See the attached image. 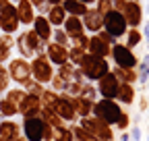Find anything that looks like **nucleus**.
I'll return each mask as SVG.
<instances>
[{
    "instance_id": "1",
    "label": "nucleus",
    "mask_w": 149,
    "mask_h": 141,
    "mask_svg": "<svg viewBox=\"0 0 149 141\" xmlns=\"http://www.w3.org/2000/svg\"><path fill=\"white\" fill-rule=\"evenodd\" d=\"M108 29H110V33H114V35H120L122 31H124V19L120 15H116V13H112L110 17H108Z\"/></svg>"
},
{
    "instance_id": "2",
    "label": "nucleus",
    "mask_w": 149,
    "mask_h": 141,
    "mask_svg": "<svg viewBox=\"0 0 149 141\" xmlns=\"http://www.w3.org/2000/svg\"><path fill=\"white\" fill-rule=\"evenodd\" d=\"M100 114H104V118L106 120H110V122H114L118 116H120V112H118V108L112 102H102V106H100Z\"/></svg>"
},
{
    "instance_id": "3",
    "label": "nucleus",
    "mask_w": 149,
    "mask_h": 141,
    "mask_svg": "<svg viewBox=\"0 0 149 141\" xmlns=\"http://www.w3.org/2000/svg\"><path fill=\"white\" fill-rule=\"evenodd\" d=\"M27 137L31 141H40L42 139V122L40 120H27Z\"/></svg>"
},
{
    "instance_id": "4",
    "label": "nucleus",
    "mask_w": 149,
    "mask_h": 141,
    "mask_svg": "<svg viewBox=\"0 0 149 141\" xmlns=\"http://www.w3.org/2000/svg\"><path fill=\"white\" fill-rule=\"evenodd\" d=\"M114 56H116V60H118L122 66H133V62H135V58L130 56V52H128L126 48H116V50H114Z\"/></svg>"
},
{
    "instance_id": "5",
    "label": "nucleus",
    "mask_w": 149,
    "mask_h": 141,
    "mask_svg": "<svg viewBox=\"0 0 149 141\" xmlns=\"http://www.w3.org/2000/svg\"><path fill=\"white\" fill-rule=\"evenodd\" d=\"M128 21L130 23H139V8L137 6H128Z\"/></svg>"
},
{
    "instance_id": "6",
    "label": "nucleus",
    "mask_w": 149,
    "mask_h": 141,
    "mask_svg": "<svg viewBox=\"0 0 149 141\" xmlns=\"http://www.w3.org/2000/svg\"><path fill=\"white\" fill-rule=\"evenodd\" d=\"M104 94H106V96H112V94H114V79H108V81L104 83Z\"/></svg>"
},
{
    "instance_id": "7",
    "label": "nucleus",
    "mask_w": 149,
    "mask_h": 141,
    "mask_svg": "<svg viewBox=\"0 0 149 141\" xmlns=\"http://www.w3.org/2000/svg\"><path fill=\"white\" fill-rule=\"evenodd\" d=\"M37 31H40V35H44V38L48 35V25H46V21H44V19L37 21Z\"/></svg>"
},
{
    "instance_id": "8",
    "label": "nucleus",
    "mask_w": 149,
    "mask_h": 141,
    "mask_svg": "<svg viewBox=\"0 0 149 141\" xmlns=\"http://www.w3.org/2000/svg\"><path fill=\"white\" fill-rule=\"evenodd\" d=\"M52 21H54V23H60V21H62V13H60V10H54V13H52Z\"/></svg>"
},
{
    "instance_id": "9",
    "label": "nucleus",
    "mask_w": 149,
    "mask_h": 141,
    "mask_svg": "<svg viewBox=\"0 0 149 141\" xmlns=\"http://www.w3.org/2000/svg\"><path fill=\"white\" fill-rule=\"evenodd\" d=\"M68 27H70V31H79V23H77V21H70Z\"/></svg>"
},
{
    "instance_id": "10",
    "label": "nucleus",
    "mask_w": 149,
    "mask_h": 141,
    "mask_svg": "<svg viewBox=\"0 0 149 141\" xmlns=\"http://www.w3.org/2000/svg\"><path fill=\"white\" fill-rule=\"evenodd\" d=\"M137 42H139V35L133 33V35H130V44H137Z\"/></svg>"
},
{
    "instance_id": "11",
    "label": "nucleus",
    "mask_w": 149,
    "mask_h": 141,
    "mask_svg": "<svg viewBox=\"0 0 149 141\" xmlns=\"http://www.w3.org/2000/svg\"><path fill=\"white\" fill-rule=\"evenodd\" d=\"M133 139H135V141H139V131H137V129H135V137H133Z\"/></svg>"
},
{
    "instance_id": "12",
    "label": "nucleus",
    "mask_w": 149,
    "mask_h": 141,
    "mask_svg": "<svg viewBox=\"0 0 149 141\" xmlns=\"http://www.w3.org/2000/svg\"><path fill=\"white\" fill-rule=\"evenodd\" d=\"M147 38H149V25H147Z\"/></svg>"
}]
</instances>
